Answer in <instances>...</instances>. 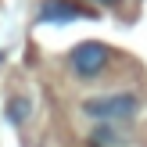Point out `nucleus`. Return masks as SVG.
Instances as JSON below:
<instances>
[{
	"mask_svg": "<svg viewBox=\"0 0 147 147\" xmlns=\"http://www.w3.org/2000/svg\"><path fill=\"white\" fill-rule=\"evenodd\" d=\"M140 111V97L136 93H104V97H86L83 115L97 122H126Z\"/></svg>",
	"mask_w": 147,
	"mask_h": 147,
	"instance_id": "2",
	"label": "nucleus"
},
{
	"mask_svg": "<svg viewBox=\"0 0 147 147\" xmlns=\"http://www.w3.org/2000/svg\"><path fill=\"white\" fill-rule=\"evenodd\" d=\"M36 18L40 22H76V18H90V11L76 0H43Z\"/></svg>",
	"mask_w": 147,
	"mask_h": 147,
	"instance_id": "3",
	"label": "nucleus"
},
{
	"mask_svg": "<svg viewBox=\"0 0 147 147\" xmlns=\"http://www.w3.org/2000/svg\"><path fill=\"white\" fill-rule=\"evenodd\" d=\"M90 144L93 147H126V136H122L111 122H100V126L90 133Z\"/></svg>",
	"mask_w": 147,
	"mask_h": 147,
	"instance_id": "4",
	"label": "nucleus"
},
{
	"mask_svg": "<svg viewBox=\"0 0 147 147\" xmlns=\"http://www.w3.org/2000/svg\"><path fill=\"white\" fill-rule=\"evenodd\" d=\"M90 4H93V7H119L122 0H90Z\"/></svg>",
	"mask_w": 147,
	"mask_h": 147,
	"instance_id": "6",
	"label": "nucleus"
},
{
	"mask_svg": "<svg viewBox=\"0 0 147 147\" xmlns=\"http://www.w3.org/2000/svg\"><path fill=\"white\" fill-rule=\"evenodd\" d=\"M4 115H7V122H11V126H22V122H29V115H32V100H29V97H14V100H7Z\"/></svg>",
	"mask_w": 147,
	"mask_h": 147,
	"instance_id": "5",
	"label": "nucleus"
},
{
	"mask_svg": "<svg viewBox=\"0 0 147 147\" xmlns=\"http://www.w3.org/2000/svg\"><path fill=\"white\" fill-rule=\"evenodd\" d=\"M108 65H111V50H108L104 43H97V40L79 43V47L68 54V72L79 79V83L100 79V76L108 72Z\"/></svg>",
	"mask_w": 147,
	"mask_h": 147,
	"instance_id": "1",
	"label": "nucleus"
}]
</instances>
